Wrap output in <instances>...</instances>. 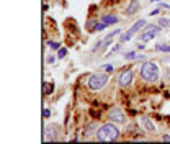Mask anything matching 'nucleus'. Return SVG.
I'll use <instances>...</instances> for the list:
<instances>
[{
  "label": "nucleus",
  "mask_w": 170,
  "mask_h": 144,
  "mask_svg": "<svg viewBox=\"0 0 170 144\" xmlns=\"http://www.w3.org/2000/svg\"><path fill=\"white\" fill-rule=\"evenodd\" d=\"M118 136H119V129H118L115 124H111V123L103 124V126H101V128L97 131L98 141H103V143H110V141H115Z\"/></svg>",
  "instance_id": "obj_1"
},
{
  "label": "nucleus",
  "mask_w": 170,
  "mask_h": 144,
  "mask_svg": "<svg viewBox=\"0 0 170 144\" xmlns=\"http://www.w3.org/2000/svg\"><path fill=\"white\" fill-rule=\"evenodd\" d=\"M141 77L146 82H157L159 80V67L154 62H144L141 67Z\"/></svg>",
  "instance_id": "obj_2"
},
{
  "label": "nucleus",
  "mask_w": 170,
  "mask_h": 144,
  "mask_svg": "<svg viewBox=\"0 0 170 144\" xmlns=\"http://www.w3.org/2000/svg\"><path fill=\"white\" fill-rule=\"evenodd\" d=\"M106 82H108V75L101 74V72H97V74L90 75V79H88V89L90 90H101L106 85Z\"/></svg>",
  "instance_id": "obj_3"
},
{
  "label": "nucleus",
  "mask_w": 170,
  "mask_h": 144,
  "mask_svg": "<svg viewBox=\"0 0 170 144\" xmlns=\"http://www.w3.org/2000/svg\"><path fill=\"white\" fill-rule=\"evenodd\" d=\"M142 26H146V20H137V21H136V23H134L132 26H131L128 31L121 34V39H119V41H123V43L129 41V39L132 38V36H134V34H136V33L139 31V30H141Z\"/></svg>",
  "instance_id": "obj_4"
},
{
  "label": "nucleus",
  "mask_w": 170,
  "mask_h": 144,
  "mask_svg": "<svg viewBox=\"0 0 170 144\" xmlns=\"http://www.w3.org/2000/svg\"><path fill=\"white\" fill-rule=\"evenodd\" d=\"M159 33H160V26H156V25L146 26V30H144V33L141 34L139 41H142V43H146V41H150V39L156 38Z\"/></svg>",
  "instance_id": "obj_5"
},
{
  "label": "nucleus",
  "mask_w": 170,
  "mask_h": 144,
  "mask_svg": "<svg viewBox=\"0 0 170 144\" xmlns=\"http://www.w3.org/2000/svg\"><path fill=\"white\" fill-rule=\"evenodd\" d=\"M44 139L46 141H57L59 139L57 126L56 124H47L44 128Z\"/></svg>",
  "instance_id": "obj_6"
},
{
  "label": "nucleus",
  "mask_w": 170,
  "mask_h": 144,
  "mask_svg": "<svg viewBox=\"0 0 170 144\" xmlns=\"http://www.w3.org/2000/svg\"><path fill=\"white\" fill-rule=\"evenodd\" d=\"M108 116H110V120L111 121H115V123H124V120H126L124 113L121 111V108H118V106L111 108L110 113H108Z\"/></svg>",
  "instance_id": "obj_7"
},
{
  "label": "nucleus",
  "mask_w": 170,
  "mask_h": 144,
  "mask_svg": "<svg viewBox=\"0 0 170 144\" xmlns=\"http://www.w3.org/2000/svg\"><path fill=\"white\" fill-rule=\"evenodd\" d=\"M131 80H132V71L131 69H126L119 74V85L121 87H128L131 84Z\"/></svg>",
  "instance_id": "obj_8"
},
{
  "label": "nucleus",
  "mask_w": 170,
  "mask_h": 144,
  "mask_svg": "<svg viewBox=\"0 0 170 144\" xmlns=\"http://www.w3.org/2000/svg\"><path fill=\"white\" fill-rule=\"evenodd\" d=\"M123 57H124V61H134V59L144 61L146 56H144V54H137V52H134V51H129V52H126V54H123Z\"/></svg>",
  "instance_id": "obj_9"
},
{
  "label": "nucleus",
  "mask_w": 170,
  "mask_h": 144,
  "mask_svg": "<svg viewBox=\"0 0 170 144\" xmlns=\"http://www.w3.org/2000/svg\"><path fill=\"white\" fill-rule=\"evenodd\" d=\"M119 33H121V30H119V28H116V30H115L113 33H110V34H108V36L103 39V48H108V46L113 43V38H115L116 34H119Z\"/></svg>",
  "instance_id": "obj_10"
},
{
  "label": "nucleus",
  "mask_w": 170,
  "mask_h": 144,
  "mask_svg": "<svg viewBox=\"0 0 170 144\" xmlns=\"http://www.w3.org/2000/svg\"><path fill=\"white\" fill-rule=\"evenodd\" d=\"M101 21H103V23H106V25H113V23H118V21H119V18H118L116 15H105L103 18H101Z\"/></svg>",
  "instance_id": "obj_11"
},
{
  "label": "nucleus",
  "mask_w": 170,
  "mask_h": 144,
  "mask_svg": "<svg viewBox=\"0 0 170 144\" xmlns=\"http://www.w3.org/2000/svg\"><path fill=\"white\" fill-rule=\"evenodd\" d=\"M137 10H139V3H137V0H131L129 7L126 8V13H128V15H132V13L137 12Z\"/></svg>",
  "instance_id": "obj_12"
},
{
  "label": "nucleus",
  "mask_w": 170,
  "mask_h": 144,
  "mask_svg": "<svg viewBox=\"0 0 170 144\" xmlns=\"http://www.w3.org/2000/svg\"><path fill=\"white\" fill-rule=\"evenodd\" d=\"M142 123H144V126H146V129H147V131H150V133H156V126H154V123L150 121L149 118H144Z\"/></svg>",
  "instance_id": "obj_13"
},
{
  "label": "nucleus",
  "mask_w": 170,
  "mask_h": 144,
  "mask_svg": "<svg viewBox=\"0 0 170 144\" xmlns=\"http://www.w3.org/2000/svg\"><path fill=\"white\" fill-rule=\"evenodd\" d=\"M93 131H98V128H97V123H92L90 126H87V128H85V136L88 137L90 136V134H93Z\"/></svg>",
  "instance_id": "obj_14"
},
{
  "label": "nucleus",
  "mask_w": 170,
  "mask_h": 144,
  "mask_svg": "<svg viewBox=\"0 0 170 144\" xmlns=\"http://www.w3.org/2000/svg\"><path fill=\"white\" fill-rule=\"evenodd\" d=\"M156 49H157V51H160V52H170V46H169V44H162V43H159V44L156 46Z\"/></svg>",
  "instance_id": "obj_15"
},
{
  "label": "nucleus",
  "mask_w": 170,
  "mask_h": 144,
  "mask_svg": "<svg viewBox=\"0 0 170 144\" xmlns=\"http://www.w3.org/2000/svg\"><path fill=\"white\" fill-rule=\"evenodd\" d=\"M106 26H108L106 23H103V21H100V23H97V25L93 26V30H92V33H93V31H103V30L106 28Z\"/></svg>",
  "instance_id": "obj_16"
},
{
  "label": "nucleus",
  "mask_w": 170,
  "mask_h": 144,
  "mask_svg": "<svg viewBox=\"0 0 170 144\" xmlns=\"http://www.w3.org/2000/svg\"><path fill=\"white\" fill-rule=\"evenodd\" d=\"M159 26H162V28H169V26H170V20L162 17V18L159 20Z\"/></svg>",
  "instance_id": "obj_17"
},
{
  "label": "nucleus",
  "mask_w": 170,
  "mask_h": 144,
  "mask_svg": "<svg viewBox=\"0 0 170 144\" xmlns=\"http://www.w3.org/2000/svg\"><path fill=\"white\" fill-rule=\"evenodd\" d=\"M52 90H54V85L52 84H44V93L46 95H51Z\"/></svg>",
  "instance_id": "obj_18"
},
{
  "label": "nucleus",
  "mask_w": 170,
  "mask_h": 144,
  "mask_svg": "<svg viewBox=\"0 0 170 144\" xmlns=\"http://www.w3.org/2000/svg\"><path fill=\"white\" fill-rule=\"evenodd\" d=\"M65 54H67V49H65V48H61V49H59V52H57V57L59 59H64Z\"/></svg>",
  "instance_id": "obj_19"
},
{
  "label": "nucleus",
  "mask_w": 170,
  "mask_h": 144,
  "mask_svg": "<svg viewBox=\"0 0 170 144\" xmlns=\"http://www.w3.org/2000/svg\"><path fill=\"white\" fill-rule=\"evenodd\" d=\"M47 44L51 49H59V43H56V41H47Z\"/></svg>",
  "instance_id": "obj_20"
},
{
  "label": "nucleus",
  "mask_w": 170,
  "mask_h": 144,
  "mask_svg": "<svg viewBox=\"0 0 170 144\" xmlns=\"http://www.w3.org/2000/svg\"><path fill=\"white\" fill-rule=\"evenodd\" d=\"M103 69H105V72H108V74H110V72H113V64H105Z\"/></svg>",
  "instance_id": "obj_21"
},
{
  "label": "nucleus",
  "mask_w": 170,
  "mask_h": 144,
  "mask_svg": "<svg viewBox=\"0 0 170 144\" xmlns=\"http://www.w3.org/2000/svg\"><path fill=\"white\" fill-rule=\"evenodd\" d=\"M97 25V23H95V21H93V20H88V21H87V28H88V30H93V26Z\"/></svg>",
  "instance_id": "obj_22"
},
{
  "label": "nucleus",
  "mask_w": 170,
  "mask_h": 144,
  "mask_svg": "<svg viewBox=\"0 0 170 144\" xmlns=\"http://www.w3.org/2000/svg\"><path fill=\"white\" fill-rule=\"evenodd\" d=\"M43 116H44V118H49V116H51V111L47 110V108H44V111H43Z\"/></svg>",
  "instance_id": "obj_23"
},
{
  "label": "nucleus",
  "mask_w": 170,
  "mask_h": 144,
  "mask_svg": "<svg viewBox=\"0 0 170 144\" xmlns=\"http://www.w3.org/2000/svg\"><path fill=\"white\" fill-rule=\"evenodd\" d=\"M90 115H92V116H93V118H98V116H100V111H95V110H92V111H90Z\"/></svg>",
  "instance_id": "obj_24"
},
{
  "label": "nucleus",
  "mask_w": 170,
  "mask_h": 144,
  "mask_svg": "<svg viewBox=\"0 0 170 144\" xmlns=\"http://www.w3.org/2000/svg\"><path fill=\"white\" fill-rule=\"evenodd\" d=\"M54 62V56H47V64H52Z\"/></svg>",
  "instance_id": "obj_25"
},
{
  "label": "nucleus",
  "mask_w": 170,
  "mask_h": 144,
  "mask_svg": "<svg viewBox=\"0 0 170 144\" xmlns=\"http://www.w3.org/2000/svg\"><path fill=\"white\" fill-rule=\"evenodd\" d=\"M162 141H170V134H163V136H162Z\"/></svg>",
  "instance_id": "obj_26"
},
{
  "label": "nucleus",
  "mask_w": 170,
  "mask_h": 144,
  "mask_svg": "<svg viewBox=\"0 0 170 144\" xmlns=\"http://www.w3.org/2000/svg\"><path fill=\"white\" fill-rule=\"evenodd\" d=\"M154 15H159V10H157V8H156V10H152V12H150V17H154Z\"/></svg>",
  "instance_id": "obj_27"
},
{
  "label": "nucleus",
  "mask_w": 170,
  "mask_h": 144,
  "mask_svg": "<svg viewBox=\"0 0 170 144\" xmlns=\"http://www.w3.org/2000/svg\"><path fill=\"white\" fill-rule=\"evenodd\" d=\"M162 7H163V8H169V10H170V5H169V3H162Z\"/></svg>",
  "instance_id": "obj_28"
}]
</instances>
